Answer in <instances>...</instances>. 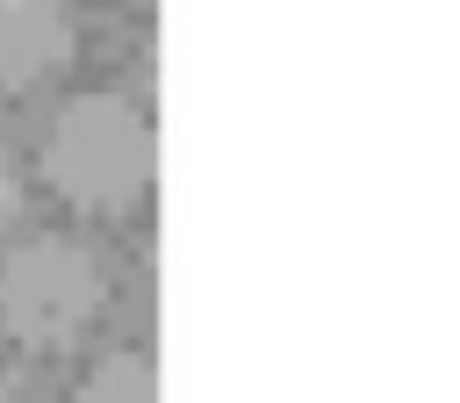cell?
<instances>
[{
	"label": "cell",
	"mask_w": 460,
	"mask_h": 403,
	"mask_svg": "<svg viewBox=\"0 0 460 403\" xmlns=\"http://www.w3.org/2000/svg\"><path fill=\"white\" fill-rule=\"evenodd\" d=\"M72 58V14L58 0H0V86L22 94Z\"/></svg>",
	"instance_id": "3"
},
{
	"label": "cell",
	"mask_w": 460,
	"mask_h": 403,
	"mask_svg": "<svg viewBox=\"0 0 460 403\" xmlns=\"http://www.w3.org/2000/svg\"><path fill=\"white\" fill-rule=\"evenodd\" d=\"M0 403H22V396H7V389H0Z\"/></svg>",
	"instance_id": "6"
},
{
	"label": "cell",
	"mask_w": 460,
	"mask_h": 403,
	"mask_svg": "<svg viewBox=\"0 0 460 403\" xmlns=\"http://www.w3.org/2000/svg\"><path fill=\"white\" fill-rule=\"evenodd\" d=\"M79 403H158V374L144 353H101L79 381Z\"/></svg>",
	"instance_id": "4"
},
{
	"label": "cell",
	"mask_w": 460,
	"mask_h": 403,
	"mask_svg": "<svg viewBox=\"0 0 460 403\" xmlns=\"http://www.w3.org/2000/svg\"><path fill=\"white\" fill-rule=\"evenodd\" d=\"M108 302V266L86 237H29L0 259V331L29 353L72 345Z\"/></svg>",
	"instance_id": "2"
},
{
	"label": "cell",
	"mask_w": 460,
	"mask_h": 403,
	"mask_svg": "<svg viewBox=\"0 0 460 403\" xmlns=\"http://www.w3.org/2000/svg\"><path fill=\"white\" fill-rule=\"evenodd\" d=\"M14 209H22V173H14V158H7V144H0V230L14 223Z\"/></svg>",
	"instance_id": "5"
},
{
	"label": "cell",
	"mask_w": 460,
	"mask_h": 403,
	"mask_svg": "<svg viewBox=\"0 0 460 403\" xmlns=\"http://www.w3.org/2000/svg\"><path fill=\"white\" fill-rule=\"evenodd\" d=\"M43 180L86 216L137 209L151 187V122L115 94H72L43 130Z\"/></svg>",
	"instance_id": "1"
}]
</instances>
